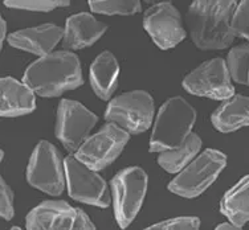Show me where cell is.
I'll return each instance as SVG.
<instances>
[{
  "label": "cell",
  "instance_id": "cell-1",
  "mask_svg": "<svg viewBox=\"0 0 249 230\" xmlns=\"http://www.w3.org/2000/svg\"><path fill=\"white\" fill-rule=\"evenodd\" d=\"M236 0H194L187 12V24L194 44L201 50L225 49L236 37L232 17Z\"/></svg>",
  "mask_w": 249,
  "mask_h": 230
},
{
  "label": "cell",
  "instance_id": "cell-2",
  "mask_svg": "<svg viewBox=\"0 0 249 230\" xmlns=\"http://www.w3.org/2000/svg\"><path fill=\"white\" fill-rule=\"evenodd\" d=\"M23 81L37 96L44 98L60 97L84 83L80 58L68 50L48 53L25 69Z\"/></svg>",
  "mask_w": 249,
  "mask_h": 230
},
{
  "label": "cell",
  "instance_id": "cell-3",
  "mask_svg": "<svg viewBox=\"0 0 249 230\" xmlns=\"http://www.w3.org/2000/svg\"><path fill=\"white\" fill-rule=\"evenodd\" d=\"M196 120V111L182 97H173L164 102L155 118L150 138V151L162 152L175 148L191 134Z\"/></svg>",
  "mask_w": 249,
  "mask_h": 230
},
{
  "label": "cell",
  "instance_id": "cell-4",
  "mask_svg": "<svg viewBox=\"0 0 249 230\" xmlns=\"http://www.w3.org/2000/svg\"><path fill=\"white\" fill-rule=\"evenodd\" d=\"M149 185L143 168L129 167L121 169L111 180V200L117 224L126 229L134 221L143 204Z\"/></svg>",
  "mask_w": 249,
  "mask_h": 230
},
{
  "label": "cell",
  "instance_id": "cell-5",
  "mask_svg": "<svg viewBox=\"0 0 249 230\" xmlns=\"http://www.w3.org/2000/svg\"><path fill=\"white\" fill-rule=\"evenodd\" d=\"M227 165V156L217 149L208 148L178 173L168 189L174 195L194 198L210 188Z\"/></svg>",
  "mask_w": 249,
  "mask_h": 230
},
{
  "label": "cell",
  "instance_id": "cell-6",
  "mask_svg": "<svg viewBox=\"0 0 249 230\" xmlns=\"http://www.w3.org/2000/svg\"><path fill=\"white\" fill-rule=\"evenodd\" d=\"M154 99L144 90H133L113 98L105 111V119L130 134H142L154 119Z\"/></svg>",
  "mask_w": 249,
  "mask_h": 230
},
{
  "label": "cell",
  "instance_id": "cell-7",
  "mask_svg": "<svg viewBox=\"0 0 249 230\" xmlns=\"http://www.w3.org/2000/svg\"><path fill=\"white\" fill-rule=\"evenodd\" d=\"M65 163L62 156L48 140L38 142L29 159L27 180L29 185L51 196L61 195L65 187Z\"/></svg>",
  "mask_w": 249,
  "mask_h": 230
},
{
  "label": "cell",
  "instance_id": "cell-8",
  "mask_svg": "<svg viewBox=\"0 0 249 230\" xmlns=\"http://www.w3.org/2000/svg\"><path fill=\"white\" fill-rule=\"evenodd\" d=\"M64 163L68 193L73 200L98 208L110 205L113 200L106 181L97 171L82 163L76 155H68Z\"/></svg>",
  "mask_w": 249,
  "mask_h": 230
},
{
  "label": "cell",
  "instance_id": "cell-9",
  "mask_svg": "<svg viewBox=\"0 0 249 230\" xmlns=\"http://www.w3.org/2000/svg\"><path fill=\"white\" fill-rule=\"evenodd\" d=\"M130 139V132L115 123L107 122L96 134L90 135L74 155L94 171L110 165L124 151Z\"/></svg>",
  "mask_w": 249,
  "mask_h": 230
},
{
  "label": "cell",
  "instance_id": "cell-10",
  "mask_svg": "<svg viewBox=\"0 0 249 230\" xmlns=\"http://www.w3.org/2000/svg\"><path fill=\"white\" fill-rule=\"evenodd\" d=\"M29 230H94L90 218L67 201L47 200L35 206L25 218Z\"/></svg>",
  "mask_w": 249,
  "mask_h": 230
},
{
  "label": "cell",
  "instance_id": "cell-11",
  "mask_svg": "<svg viewBox=\"0 0 249 230\" xmlns=\"http://www.w3.org/2000/svg\"><path fill=\"white\" fill-rule=\"evenodd\" d=\"M183 87L190 94L225 101L235 96L228 64L223 58H212L187 74Z\"/></svg>",
  "mask_w": 249,
  "mask_h": 230
},
{
  "label": "cell",
  "instance_id": "cell-12",
  "mask_svg": "<svg viewBox=\"0 0 249 230\" xmlns=\"http://www.w3.org/2000/svg\"><path fill=\"white\" fill-rule=\"evenodd\" d=\"M97 122L98 116L82 103L72 99H61L58 103L54 134L68 151L76 152L90 136Z\"/></svg>",
  "mask_w": 249,
  "mask_h": 230
},
{
  "label": "cell",
  "instance_id": "cell-13",
  "mask_svg": "<svg viewBox=\"0 0 249 230\" xmlns=\"http://www.w3.org/2000/svg\"><path fill=\"white\" fill-rule=\"evenodd\" d=\"M143 27L157 47L163 50L177 47L187 36L179 11L168 1H160L146 11Z\"/></svg>",
  "mask_w": 249,
  "mask_h": 230
},
{
  "label": "cell",
  "instance_id": "cell-14",
  "mask_svg": "<svg viewBox=\"0 0 249 230\" xmlns=\"http://www.w3.org/2000/svg\"><path fill=\"white\" fill-rule=\"evenodd\" d=\"M64 29L56 24H44L16 31L8 36V44L16 49L34 53L37 56H45L53 50L61 38Z\"/></svg>",
  "mask_w": 249,
  "mask_h": 230
},
{
  "label": "cell",
  "instance_id": "cell-15",
  "mask_svg": "<svg viewBox=\"0 0 249 230\" xmlns=\"http://www.w3.org/2000/svg\"><path fill=\"white\" fill-rule=\"evenodd\" d=\"M106 29V24L96 20L93 15L87 12L73 15L67 20L62 45L65 49L72 50L88 48L100 40Z\"/></svg>",
  "mask_w": 249,
  "mask_h": 230
},
{
  "label": "cell",
  "instance_id": "cell-16",
  "mask_svg": "<svg viewBox=\"0 0 249 230\" xmlns=\"http://www.w3.org/2000/svg\"><path fill=\"white\" fill-rule=\"evenodd\" d=\"M0 90L1 116H21L32 113L36 109V93L24 81L20 82L12 77H3L0 80Z\"/></svg>",
  "mask_w": 249,
  "mask_h": 230
},
{
  "label": "cell",
  "instance_id": "cell-17",
  "mask_svg": "<svg viewBox=\"0 0 249 230\" xmlns=\"http://www.w3.org/2000/svg\"><path fill=\"white\" fill-rule=\"evenodd\" d=\"M120 64L111 52H102L91 63L90 85L96 96L104 101L110 99L118 86Z\"/></svg>",
  "mask_w": 249,
  "mask_h": 230
},
{
  "label": "cell",
  "instance_id": "cell-18",
  "mask_svg": "<svg viewBox=\"0 0 249 230\" xmlns=\"http://www.w3.org/2000/svg\"><path fill=\"white\" fill-rule=\"evenodd\" d=\"M211 122L220 132H233L249 126V97L236 94L225 99L212 113Z\"/></svg>",
  "mask_w": 249,
  "mask_h": 230
},
{
  "label": "cell",
  "instance_id": "cell-19",
  "mask_svg": "<svg viewBox=\"0 0 249 230\" xmlns=\"http://www.w3.org/2000/svg\"><path fill=\"white\" fill-rule=\"evenodd\" d=\"M220 212L241 229L249 222V175L225 192L220 201Z\"/></svg>",
  "mask_w": 249,
  "mask_h": 230
},
{
  "label": "cell",
  "instance_id": "cell-20",
  "mask_svg": "<svg viewBox=\"0 0 249 230\" xmlns=\"http://www.w3.org/2000/svg\"><path fill=\"white\" fill-rule=\"evenodd\" d=\"M200 136L195 132L187 136V139L175 148L166 149L159 152L158 164L168 173H179L196 158L201 148Z\"/></svg>",
  "mask_w": 249,
  "mask_h": 230
},
{
  "label": "cell",
  "instance_id": "cell-21",
  "mask_svg": "<svg viewBox=\"0 0 249 230\" xmlns=\"http://www.w3.org/2000/svg\"><path fill=\"white\" fill-rule=\"evenodd\" d=\"M227 64L232 80L249 86V43L237 45L228 53Z\"/></svg>",
  "mask_w": 249,
  "mask_h": 230
},
{
  "label": "cell",
  "instance_id": "cell-22",
  "mask_svg": "<svg viewBox=\"0 0 249 230\" xmlns=\"http://www.w3.org/2000/svg\"><path fill=\"white\" fill-rule=\"evenodd\" d=\"M90 10L104 15H134L141 12L142 7L139 0H101L90 5Z\"/></svg>",
  "mask_w": 249,
  "mask_h": 230
},
{
  "label": "cell",
  "instance_id": "cell-23",
  "mask_svg": "<svg viewBox=\"0 0 249 230\" xmlns=\"http://www.w3.org/2000/svg\"><path fill=\"white\" fill-rule=\"evenodd\" d=\"M4 4L15 10L49 12L60 7H68L71 0H4Z\"/></svg>",
  "mask_w": 249,
  "mask_h": 230
},
{
  "label": "cell",
  "instance_id": "cell-24",
  "mask_svg": "<svg viewBox=\"0 0 249 230\" xmlns=\"http://www.w3.org/2000/svg\"><path fill=\"white\" fill-rule=\"evenodd\" d=\"M231 27L235 36L249 41V0H241L237 4Z\"/></svg>",
  "mask_w": 249,
  "mask_h": 230
},
{
  "label": "cell",
  "instance_id": "cell-25",
  "mask_svg": "<svg viewBox=\"0 0 249 230\" xmlns=\"http://www.w3.org/2000/svg\"><path fill=\"white\" fill-rule=\"evenodd\" d=\"M200 228V220L197 217H175L171 220L162 221L149 226V230H197Z\"/></svg>",
  "mask_w": 249,
  "mask_h": 230
},
{
  "label": "cell",
  "instance_id": "cell-26",
  "mask_svg": "<svg viewBox=\"0 0 249 230\" xmlns=\"http://www.w3.org/2000/svg\"><path fill=\"white\" fill-rule=\"evenodd\" d=\"M0 216L5 221L15 216L14 191L3 178L0 179Z\"/></svg>",
  "mask_w": 249,
  "mask_h": 230
},
{
  "label": "cell",
  "instance_id": "cell-27",
  "mask_svg": "<svg viewBox=\"0 0 249 230\" xmlns=\"http://www.w3.org/2000/svg\"><path fill=\"white\" fill-rule=\"evenodd\" d=\"M217 230H240L241 228H239L237 225H235L233 222H223V224H220V225H217V228H216Z\"/></svg>",
  "mask_w": 249,
  "mask_h": 230
},
{
  "label": "cell",
  "instance_id": "cell-28",
  "mask_svg": "<svg viewBox=\"0 0 249 230\" xmlns=\"http://www.w3.org/2000/svg\"><path fill=\"white\" fill-rule=\"evenodd\" d=\"M5 38H7V21L4 19H1V38H0L1 45L5 41Z\"/></svg>",
  "mask_w": 249,
  "mask_h": 230
},
{
  "label": "cell",
  "instance_id": "cell-29",
  "mask_svg": "<svg viewBox=\"0 0 249 230\" xmlns=\"http://www.w3.org/2000/svg\"><path fill=\"white\" fill-rule=\"evenodd\" d=\"M89 1V5H93L96 4V3H98V1H101V0H88Z\"/></svg>",
  "mask_w": 249,
  "mask_h": 230
},
{
  "label": "cell",
  "instance_id": "cell-30",
  "mask_svg": "<svg viewBox=\"0 0 249 230\" xmlns=\"http://www.w3.org/2000/svg\"><path fill=\"white\" fill-rule=\"evenodd\" d=\"M147 3H157V1H168V0H146Z\"/></svg>",
  "mask_w": 249,
  "mask_h": 230
}]
</instances>
